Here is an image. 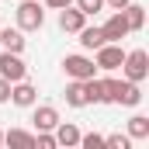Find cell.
<instances>
[{
	"label": "cell",
	"instance_id": "obj_4",
	"mask_svg": "<svg viewBox=\"0 0 149 149\" xmlns=\"http://www.w3.org/2000/svg\"><path fill=\"white\" fill-rule=\"evenodd\" d=\"M63 70H66L70 80H90V76H97V63L87 59V56H66L63 59Z\"/></svg>",
	"mask_w": 149,
	"mask_h": 149
},
{
	"label": "cell",
	"instance_id": "obj_20",
	"mask_svg": "<svg viewBox=\"0 0 149 149\" xmlns=\"http://www.w3.org/2000/svg\"><path fill=\"white\" fill-rule=\"evenodd\" d=\"M104 146L108 149H128L132 139H128V135H104Z\"/></svg>",
	"mask_w": 149,
	"mask_h": 149
},
{
	"label": "cell",
	"instance_id": "obj_6",
	"mask_svg": "<svg viewBox=\"0 0 149 149\" xmlns=\"http://www.w3.org/2000/svg\"><path fill=\"white\" fill-rule=\"evenodd\" d=\"M94 52H97V59H94V63H97V70H108V73L118 70V66H121V59H125V52H121V45H118V42H104V45H101V49H94Z\"/></svg>",
	"mask_w": 149,
	"mask_h": 149
},
{
	"label": "cell",
	"instance_id": "obj_22",
	"mask_svg": "<svg viewBox=\"0 0 149 149\" xmlns=\"http://www.w3.org/2000/svg\"><path fill=\"white\" fill-rule=\"evenodd\" d=\"M76 7H80L87 17H90V14H97V10L104 7V0H76Z\"/></svg>",
	"mask_w": 149,
	"mask_h": 149
},
{
	"label": "cell",
	"instance_id": "obj_18",
	"mask_svg": "<svg viewBox=\"0 0 149 149\" xmlns=\"http://www.w3.org/2000/svg\"><path fill=\"white\" fill-rule=\"evenodd\" d=\"M3 142H10V146H35V135L24 132V128H10V132H3Z\"/></svg>",
	"mask_w": 149,
	"mask_h": 149
},
{
	"label": "cell",
	"instance_id": "obj_19",
	"mask_svg": "<svg viewBox=\"0 0 149 149\" xmlns=\"http://www.w3.org/2000/svg\"><path fill=\"white\" fill-rule=\"evenodd\" d=\"M80 146H83V149H104V135H97V132L80 135Z\"/></svg>",
	"mask_w": 149,
	"mask_h": 149
},
{
	"label": "cell",
	"instance_id": "obj_16",
	"mask_svg": "<svg viewBox=\"0 0 149 149\" xmlns=\"http://www.w3.org/2000/svg\"><path fill=\"white\" fill-rule=\"evenodd\" d=\"M125 10V21H128V28L132 31H142V24H146V7H139V3H128V7H121Z\"/></svg>",
	"mask_w": 149,
	"mask_h": 149
},
{
	"label": "cell",
	"instance_id": "obj_21",
	"mask_svg": "<svg viewBox=\"0 0 149 149\" xmlns=\"http://www.w3.org/2000/svg\"><path fill=\"white\" fill-rule=\"evenodd\" d=\"M35 146L38 149H56V135L52 132H35Z\"/></svg>",
	"mask_w": 149,
	"mask_h": 149
},
{
	"label": "cell",
	"instance_id": "obj_24",
	"mask_svg": "<svg viewBox=\"0 0 149 149\" xmlns=\"http://www.w3.org/2000/svg\"><path fill=\"white\" fill-rule=\"evenodd\" d=\"M73 0H45V7H52V10H63V7H70Z\"/></svg>",
	"mask_w": 149,
	"mask_h": 149
},
{
	"label": "cell",
	"instance_id": "obj_15",
	"mask_svg": "<svg viewBox=\"0 0 149 149\" xmlns=\"http://www.w3.org/2000/svg\"><path fill=\"white\" fill-rule=\"evenodd\" d=\"M66 104H70V108H87L83 80H73V83H66Z\"/></svg>",
	"mask_w": 149,
	"mask_h": 149
},
{
	"label": "cell",
	"instance_id": "obj_11",
	"mask_svg": "<svg viewBox=\"0 0 149 149\" xmlns=\"http://www.w3.org/2000/svg\"><path fill=\"white\" fill-rule=\"evenodd\" d=\"M52 132H56V146H80V128L70 121H59Z\"/></svg>",
	"mask_w": 149,
	"mask_h": 149
},
{
	"label": "cell",
	"instance_id": "obj_7",
	"mask_svg": "<svg viewBox=\"0 0 149 149\" xmlns=\"http://www.w3.org/2000/svg\"><path fill=\"white\" fill-rule=\"evenodd\" d=\"M132 28H128V21H125V10H114L111 17L104 21V28H101V35H104V42H121V38L128 35Z\"/></svg>",
	"mask_w": 149,
	"mask_h": 149
},
{
	"label": "cell",
	"instance_id": "obj_8",
	"mask_svg": "<svg viewBox=\"0 0 149 149\" xmlns=\"http://www.w3.org/2000/svg\"><path fill=\"white\" fill-rule=\"evenodd\" d=\"M83 24H87V14H83L80 7H73V3H70V7H63V10H59V28H63L66 35H76Z\"/></svg>",
	"mask_w": 149,
	"mask_h": 149
},
{
	"label": "cell",
	"instance_id": "obj_9",
	"mask_svg": "<svg viewBox=\"0 0 149 149\" xmlns=\"http://www.w3.org/2000/svg\"><path fill=\"white\" fill-rule=\"evenodd\" d=\"M10 101H14L17 108H35L38 90L28 83V80H17V83H10Z\"/></svg>",
	"mask_w": 149,
	"mask_h": 149
},
{
	"label": "cell",
	"instance_id": "obj_14",
	"mask_svg": "<svg viewBox=\"0 0 149 149\" xmlns=\"http://www.w3.org/2000/svg\"><path fill=\"white\" fill-rule=\"evenodd\" d=\"M76 35H80V45H83V49H90V52L104 45V35H101V28H87V24H83Z\"/></svg>",
	"mask_w": 149,
	"mask_h": 149
},
{
	"label": "cell",
	"instance_id": "obj_10",
	"mask_svg": "<svg viewBox=\"0 0 149 149\" xmlns=\"http://www.w3.org/2000/svg\"><path fill=\"white\" fill-rule=\"evenodd\" d=\"M31 121H35V132H52L59 125V111L52 104H38L35 114H31Z\"/></svg>",
	"mask_w": 149,
	"mask_h": 149
},
{
	"label": "cell",
	"instance_id": "obj_5",
	"mask_svg": "<svg viewBox=\"0 0 149 149\" xmlns=\"http://www.w3.org/2000/svg\"><path fill=\"white\" fill-rule=\"evenodd\" d=\"M0 76L10 80V83H17V80L28 76V66H24L21 52H7V49H3V56H0Z\"/></svg>",
	"mask_w": 149,
	"mask_h": 149
},
{
	"label": "cell",
	"instance_id": "obj_25",
	"mask_svg": "<svg viewBox=\"0 0 149 149\" xmlns=\"http://www.w3.org/2000/svg\"><path fill=\"white\" fill-rule=\"evenodd\" d=\"M104 3H108V7H114V10H121V7H128L132 0H104Z\"/></svg>",
	"mask_w": 149,
	"mask_h": 149
},
{
	"label": "cell",
	"instance_id": "obj_2",
	"mask_svg": "<svg viewBox=\"0 0 149 149\" xmlns=\"http://www.w3.org/2000/svg\"><path fill=\"white\" fill-rule=\"evenodd\" d=\"M121 70H125V80L142 83V80L149 76V52H146V49H132V52H125Z\"/></svg>",
	"mask_w": 149,
	"mask_h": 149
},
{
	"label": "cell",
	"instance_id": "obj_23",
	"mask_svg": "<svg viewBox=\"0 0 149 149\" xmlns=\"http://www.w3.org/2000/svg\"><path fill=\"white\" fill-rule=\"evenodd\" d=\"M7 101H10V80L0 76V104H7Z\"/></svg>",
	"mask_w": 149,
	"mask_h": 149
},
{
	"label": "cell",
	"instance_id": "obj_3",
	"mask_svg": "<svg viewBox=\"0 0 149 149\" xmlns=\"http://www.w3.org/2000/svg\"><path fill=\"white\" fill-rule=\"evenodd\" d=\"M42 24H45L42 3H38V0H24V3L17 7V28H21V31H38Z\"/></svg>",
	"mask_w": 149,
	"mask_h": 149
},
{
	"label": "cell",
	"instance_id": "obj_17",
	"mask_svg": "<svg viewBox=\"0 0 149 149\" xmlns=\"http://www.w3.org/2000/svg\"><path fill=\"white\" fill-rule=\"evenodd\" d=\"M128 139H149V118L146 114H135L128 121Z\"/></svg>",
	"mask_w": 149,
	"mask_h": 149
},
{
	"label": "cell",
	"instance_id": "obj_12",
	"mask_svg": "<svg viewBox=\"0 0 149 149\" xmlns=\"http://www.w3.org/2000/svg\"><path fill=\"white\" fill-rule=\"evenodd\" d=\"M0 45H3L7 52H21V49H24V35H21V28H3V31H0Z\"/></svg>",
	"mask_w": 149,
	"mask_h": 149
},
{
	"label": "cell",
	"instance_id": "obj_1",
	"mask_svg": "<svg viewBox=\"0 0 149 149\" xmlns=\"http://www.w3.org/2000/svg\"><path fill=\"white\" fill-rule=\"evenodd\" d=\"M139 101H142L139 83H132V80H104V104H125V108H135Z\"/></svg>",
	"mask_w": 149,
	"mask_h": 149
},
{
	"label": "cell",
	"instance_id": "obj_13",
	"mask_svg": "<svg viewBox=\"0 0 149 149\" xmlns=\"http://www.w3.org/2000/svg\"><path fill=\"white\" fill-rule=\"evenodd\" d=\"M83 94H87V104H104V80L97 76L83 80Z\"/></svg>",
	"mask_w": 149,
	"mask_h": 149
},
{
	"label": "cell",
	"instance_id": "obj_26",
	"mask_svg": "<svg viewBox=\"0 0 149 149\" xmlns=\"http://www.w3.org/2000/svg\"><path fill=\"white\" fill-rule=\"evenodd\" d=\"M0 142H3V132H0Z\"/></svg>",
	"mask_w": 149,
	"mask_h": 149
}]
</instances>
